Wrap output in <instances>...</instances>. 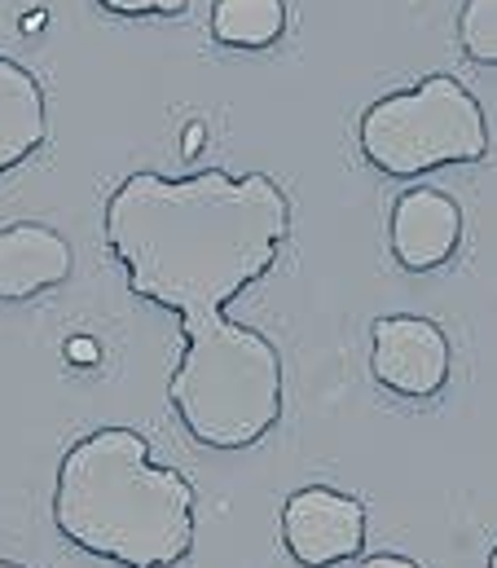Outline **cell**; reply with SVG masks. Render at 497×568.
I'll return each instance as SVG.
<instances>
[{
	"instance_id": "1",
	"label": "cell",
	"mask_w": 497,
	"mask_h": 568,
	"mask_svg": "<svg viewBox=\"0 0 497 568\" xmlns=\"http://www.w3.org/2000/svg\"><path fill=\"white\" fill-rule=\"evenodd\" d=\"M102 234L128 291L181 322L168 406L185 436L212 454L268 440L286 410L282 353L230 304L277 265L291 194L264 172H132L106 199Z\"/></svg>"
},
{
	"instance_id": "2",
	"label": "cell",
	"mask_w": 497,
	"mask_h": 568,
	"mask_svg": "<svg viewBox=\"0 0 497 568\" xmlns=\"http://www.w3.org/2000/svg\"><path fill=\"white\" fill-rule=\"evenodd\" d=\"M49 520L67 547L115 568L185 565L199 534L194 485L124 424L93 427L67 445Z\"/></svg>"
},
{
	"instance_id": "3",
	"label": "cell",
	"mask_w": 497,
	"mask_h": 568,
	"mask_svg": "<svg viewBox=\"0 0 497 568\" xmlns=\"http://www.w3.org/2000/svg\"><path fill=\"white\" fill-rule=\"evenodd\" d=\"M357 145L374 172L418 181L440 168H467L489 154V115L480 98L454 75H423L371 102L357 120Z\"/></svg>"
},
{
	"instance_id": "4",
	"label": "cell",
	"mask_w": 497,
	"mask_h": 568,
	"mask_svg": "<svg viewBox=\"0 0 497 568\" xmlns=\"http://www.w3.org/2000/svg\"><path fill=\"white\" fill-rule=\"evenodd\" d=\"M454 371L449 335L418 313H387L371 326L374 384L405 402H432L445 393Z\"/></svg>"
},
{
	"instance_id": "5",
	"label": "cell",
	"mask_w": 497,
	"mask_h": 568,
	"mask_svg": "<svg viewBox=\"0 0 497 568\" xmlns=\"http://www.w3.org/2000/svg\"><path fill=\"white\" fill-rule=\"evenodd\" d=\"M282 547L300 568H335L362 560L366 507L326 485L295 489L282 507Z\"/></svg>"
},
{
	"instance_id": "6",
	"label": "cell",
	"mask_w": 497,
	"mask_h": 568,
	"mask_svg": "<svg viewBox=\"0 0 497 568\" xmlns=\"http://www.w3.org/2000/svg\"><path fill=\"white\" fill-rule=\"evenodd\" d=\"M387 239L405 274H432L463 247V207L440 185H414L392 203Z\"/></svg>"
},
{
	"instance_id": "7",
	"label": "cell",
	"mask_w": 497,
	"mask_h": 568,
	"mask_svg": "<svg viewBox=\"0 0 497 568\" xmlns=\"http://www.w3.org/2000/svg\"><path fill=\"white\" fill-rule=\"evenodd\" d=\"M71 243L44 221L0 225V304L36 300L71 278Z\"/></svg>"
},
{
	"instance_id": "8",
	"label": "cell",
	"mask_w": 497,
	"mask_h": 568,
	"mask_svg": "<svg viewBox=\"0 0 497 568\" xmlns=\"http://www.w3.org/2000/svg\"><path fill=\"white\" fill-rule=\"evenodd\" d=\"M49 142V93L31 67L0 53V181Z\"/></svg>"
},
{
	"instance_id": "9",
	"label": "cell",
	"mask_w": 497,
	"mask_h": 568,
	"mask_svg": "<svg viewBox=\"0 0 497 568\" xmlns=\"http://www.w3.org/2000/svg\"><path fill=\"white\" fill-rule=\"evenodd\" d=\"M286 31V0H216L212 36L225 49H273Z\"/></svg>"
},
{
	"instance_id": "10",
	"label": "cell",
	"mask_w": 497,
	"mask_h": 568,
	"mask_svg": "<svg viewBox=\"0 0 497 568\" xmlns=\"http://www.w3.org/2000/svg\"><path fill=\"white\" fill-rule=\"evenodd\" d=\"M463 53L480 67H497V0H467L458 13Z\"/></svg>"
},
{
	"instance_id": "11",
	"label": "cell",
	"mask_w": 497,
	"mask_h": 568,
	"mask_svg": "<svg viewBox=\"0 0 497 568\" xmlns=\"http://www.w3.org/2000/svg\"><path fill=\"white\" fill-rule=\"evenodd\" d=\"M115 18H176L190 0H93Z\"/></svg>"
},
{
	"instance_id": "12",
	"label": "cell",
	"mask_w": 497,
	"mask_h": 568,
	"mask_svg": "<svg viewBox=\"0 0 497 568\" xmlns=\"http://www.w3.org/2000/svg\"><path fill=\"white\" fill-rule=\"evenodd\" d=\"M357 568H423V565L409 560V556H396V551H374V556H366Z\"/></svg>"
},
{
	"instance_id": "13",
	"label": "cell",
	"mask_w": 497,
	"mask_h": 568,
	"mask_svg": "<svg viewBox=\"0 0 497 568\" xmlns=\"http://www.w3.org/2000/svg\"><path fill=\"white\" fill-rule=\"evenodd\" d=\"M0 568H27V565H18V560H4V556H0Z\"/></svg>"
},
{
	"instance_id": "14",
	"label": "cell",
	"mask_w": 497,
	"mask_h": 568,
	"mask_svg": "<svg viewBox=\"0 0 497 568\" xmlns=\"http://www.w3.org/2000/svg\"><path fill=\"white\" fill-rule=\"evenodd\" d=\"M485 568H497V547L489 551V565H485Z\"/></svg>"
}]
</instances>
